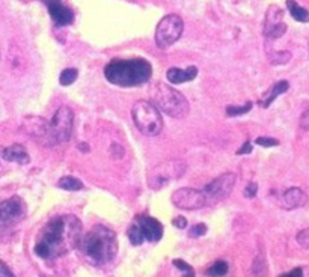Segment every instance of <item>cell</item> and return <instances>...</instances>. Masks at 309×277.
Listing matches in <instances>:
<instances>
[{"instance_id": "obj_15", "label": "cell", "mask_w": 309, "mask_h": 277, "mask_svg": "<svg viewBox=\"0 0 309 277\" xmlns=\"http://www.w3.org/2000/svg\"><path fill=\"white\" fill-rule=\"evenodd\" d=\"M28 119L31 121V124L25 125L28 133L32 137H35L40 143L50 146V143H49V122L44 121L43 118H37V116H31Z\"/></svg>"}, {"instance_id": "obj_29", "label": "cell", "mask_w": 309, "mask_h": 277, "mask_svg": "<svg viewBox=\"0 0 309 277\" xmlns=\"http://www.w3.org/2000/svg\"><path fill=\"white\" fill-rule=\"evenodd\" d=\"M295 239H297V242H298L300 247H303V248H309V229H303V230H300V232L297 233Z\"/></svg>"}, {"instance_id": "obj_31", "label": "cell", "mask_w": 309, "mask_h": 277, "mask_svg": "<svg viewBox=\"0 0 309 277\" xmlns=\"http://www.w3.org/2000/svg\"><path fill=\"white\" fill-rule=\"evenodd\" d=\"M256 191H258V185H256L255 182H250V184L244 188V196H246L247 199H252V197L256 196Z\"/></svg>"}, {"instance_id": "obj_21", "label": "cell", "mask_w": 309, "mask_h": 277, "mask_svg": "<svg viewBox=\"0 0 309 277\" xmlns=\"http://www.w3.org/2000/svg\"><path fill=\"white\" fill-rule=\"evenodd\" d=\"M58 187L62 190H67V191H79L83 188V182L74 176H62L58 181Z\"/></svg>"}, {"instance_id": "obj_20", "label": "cell", "mask_w": 309, "mask_h": 277, "mask_svg": "<svg viewBox=\"0 0 309 277\" xmlns=\"http://www.w3.org/2000/svg\"><path fill=\"white\" fill-rule=\"evenodd\" d=\"M286 8L291 14V17L295 20V22H300V23H307L309 22V11L298 7L294 0H286Z\"/></svg>"}, {"instance_id": "obj_11", "label": "cell", "mask_w": 309, "mask_h": 277, "mask_svg": "<svg viewBox=\"0 0 309 277\" xmlns=\"http://www.w3.org/2000/svg\"><path fill=\"white\" fill-rule=\"evenodd\" d=\"M171 200L177 208L187 209V211L201 209L202 206L207 205V197L204 191L190 188V187H183V188L175 190L171 196Z\"/></svg>"}, {"instance_id": "obj_26", "label": "cell", "mask_w": 309, "mask_h": 277, "mask_svg": "<svg viewBox=\"0 0 309 277\" xmlns=\"http://www.w3.org/2000/svg\"><path fill=\"white\" fill-rule=\"evenodd\" d=\"M268 58L273 65H283L291 59V55L288 52H276L274 55H268Z\"/></svg>"}, {"instance_id": "obj_27", "label": "cell", "mask_w": 309, "mask_h": 277, "mask_svg": "<svg viewBox=\"0 0 309 277\" xmlns=\"http://www.w3.org/2000/svg\"><path fill=\"white\" fill-rule=\"evenodd\" d=\"M207 230H208L207 224H204V223H198V224H195V226L190 227V230H189V236H192V238H199V236H204V235L207 233Z\"/></svg>"}, {"instance_id": "obj_36", "label": "cell", "mask_w": 309, "mask_h": 277, "mask_svg": "<svg viewBox=\"0 0 309 277\" xmlns=\"http://www.w3.org/2000/svg\"><path fill=\"white\" fill-rule=\"evenodd\" d=\"M252 152V143L247 140L238 151H237V155H244V154H250Z\"/></svg>"}, {"instance_id": "obj_5", "label": "cell", "mask_w": 309, "mask_h": 277, "mask_svg": "<svg viewBox=\"0 0 309 277\" xmlns=\"http://www.w3.org/2000/svg\"><path fill=\"white\" fill-rule=\"evenodd\" d=\"M131 118L136 128L145 136H157L163 130L162 113L151 101H136L131 109Z\"/></svg>"}, {"instance_id": "obj_10", "label": "cell", "mask_w": 309, "mask_h": 277, "mask_svg": "<svg viewBox=\"0 0 309 277\" xmlns=\"http://www.w3.org/2000/svg\"><path fill=\"white\" fill-rule=\"evenodd\" d=\"M235 181H237V175L232 172H226V173H222L220 176H217L216 179H213L211 182H208L205 185V188L202 190L205 197H207V205L217 203V202L226 199L232 193Z\"/></svg>"}, {"instance_id": "obj_34", "label": "cell", "mask_w": 309, "mask_h": 277, "mask_svg": "<svg viewBox=\"0 0 309 277\" xmlns=\"http://www.w3.org/2000/svg\"><path fill=\"white\" fill-rule=\"evenodd\" d=\"M172 224H174L175 227H178V229H186V227H187V220H186V217L178 215V217H175V218L172 220Z\"/></svg>"}, {"instance_id": "obj_8", "label": "cell", "mask_w": 309, "mask_h": 277, "mask_svg": "<svg viewBox=\"0 0 309 277\" xmlns=\"http://www.w3.org/2000/svg\"><path fill=\"white\" fill-rule=\"evenodd\" d=\"M28 214L26 202L20 196H13L0 202V233L14 227L25 220Z\"/></svg>"}, {"instance_id": "obj_9", "label": "cell", "mask_w": 309, "mask_h": 277, "mask_svg": "<svg viewBox=\"0 0 309 277\" xmlns=\"http://www.w3.org/2000/svg\"><path fill=\"white\" fill-rule=\"evenodd\" d=\"M184 170H186V164L183 161H165L156 166L152 170H149L148 185L152 190H160L171 181L181 178Z\"/></svg>"}, {"instance_id": "obj_25", "label": "cell", "mask_w": 309, "mask_h": 277, "mask_svg": "<svg viewBox=\"0 0 309 277\" xmlns=\"http://www.w3.org/2000/svg\"><path fill=\"white\" fill-rule=\"evenodd\" d=\"M250 109H252V103L247 101L243 106H228L225 109V113H226V116H241V115L249 113Z\"/></svg>"}, {"instance_id": "obj_16", "label": "cell", "mask_w": 309, "mask_h": 277, "mask_svg": "<svg viewBox=\"0 0 309 277\" xmlns=\"http://www.w3.org/2000/svg\"><path fill=\"white\" fill-rule=\"evenodd\" d=\"M198 76V68L196 67H189L186 70H181V68H169L168 73H166V79L169 83L172 85H181V83H186V82H192L195 80Z\"/></svg>"}, {"instance_id": "obj_30", "label": "cell", "mask_w": 309, "mask_h": 277, "mask_svg": "<svg viewBox=\"0 0 309 277\" xmlns=\"http://www.w3.org/2000/svg\"><path fill=\"white\" fill-rule=\"evenodd\" d=\"M110 152H112V157L113 158H122L124 157V148L118 143H112L110 146Z\"/></svg>"}, {"instance_id": "obj_23", "label": "cell", "mask_w": 309, "mask_h": 277, "mask_svg": "<svg viewBox=\"0 0 309 277\" xmlns=\"http://www.w3.org/2000/svg\"><path fill=\"white\" fill-rule=\"evenodd\" d=\"M228 269H229V266L225 260H217V262H214L213 265L208 266L207 275H210V277H223L225 274H228Z\"/></svg>"}, {"instance_id": "obj_28", "label": "cell", "mask_w": 309, "mask_h": 277, "mask_svg": "<svg viewBox=\"0 0 309 277\" xmlns=\"http://www.w3.org/2000/svg\"><path fill=\"white\" fill-rule=\"evenodd\" d=\"M256 145L262 146V148H271V146H277L279 145V140L273 139V137H267V136H262V137H258L255 140Z\"/></svg>"}, {"instance_id": "obj_19", "label": "cell", "mask_w": 309, "mask_h": 277, "mask_svg": "<svg viewBox=\"0 0 309 277\" xmlns=\"http://www.w3.org/2000/svg\"><path fill=\"white\" fill-rule=\"evenodd\" d=\"M288 89H289V83H288L286 80H280V82L274 83V85L262 95V98H261V101H259V106H261L262 109L270 107V104H271L279 95L285 94Z\"/></svg>"}, {"instance_id": "obj_17", "label": "cell", "mask_w": 309, "mask_h": 277, "mask_svg": "<svg viewBox=\"0 0 309 277\" xmlns=\"http://www.w3.org/2000/svg\"><path fill=\"white\" fill-rule=\"evenodd\" d=\"M2 157L7 161H13V163H19V164H28L31 161V157L26 151V148L20 143H14L8 148L4 149Z\"/></svg>"}, {"instance_id": "obj_12", "label": "cell", "mask_w": 309, "mask_h": 277, "mask_svg": "<svg viewBox=\"0 0 309 277\" xmlns=\"http://www.w3.org/2000/svg\"><path fill=\"white\" fill-rule=\"evenodd\" d=\"M44 5H47L49 8V14L52 17V20L55 22L56 26H70L74 22V14L73 11L65 7L61 0H41Z\"/></svg>"}, {"instance_id": "obj_2", "label": "cell", "mask_w": 309, "mask_h": 277, "mask_svg": "<svg viewBox=\"0 0 309 277\" xmlns=\"http://www.w3.org/2000/svg\"><path fill=\"white\" fill-rule=\"evenodd\" d=\"M79 248L89 263L95 266L107 265L118 254L116 233L106 226H94L80 238Z\"/></svg>"}, {"instance_id": "obj_18", "label": "cell", "mask_w": 309, "mask_h": 277, "mask_svg": "<svg viewBox=\"0 0 309 277\" xmlns=\"http://www.w3.org/2000/svg\"><path fill=\"white\" fill-rule=\"evenodd\" d=\"M304 202H306V194L297 187L288 188L282 196V205L286 209H294V208L303 206Z\"/></svg>"}, {"instance_id": "obj_32", "label": "cell", "mask_w": 309, "mask_h": 277, "mask_svg": "<svg viewBox=\"0 0 309 277\" xmlns=\"http://www.w3.org/2000/svg\"><path fill=\"white\" fill-rule=\"evenodd\" d=\"M0 277H16L14 272L10 269V266L4 260H0Z\"/></svg>"}, {"instance_id": "obj_22", "label": "cell", "mask_w": 309, "mask_h": 277, "mask_svg": "<svg viewBox=\"0 0 309 277\" xmlns=\"http://www.w3.org/2000/svg\"><path fill=\"white\" fill-rule=\"evenodd\" d=\"M127 235H128V239L133 245H140L145 241V236H143V233H142V230H140V227L137 226L136 221H133L130 224L128 230H127Z\"/></svg>"}, {"instance_id": "obj_3", "label": "cell", "mask_w": 309, "mask_h": 277, "mask_svg": "<svg viewBox=\"0 0 309 277\" xmlns=\"http://www.w3.org/2000/svg\"><path fill=\"white\" fill-rule=\"evenodd\" d=\"M104 77L119 88L145 85L152 77V67L146 59H113L104 67Z\"/></svg>"}, {"instance_id": "obj_6", "label": "cell", "mask_w": 309, "mask_h": 277, "mask_svg": "<svg viewBox=\"0 0 309 277\" xmlns=\"http://www.w3.org/2000/svg\"><path fill=\"white\" fill-rule=\"evenodd\" d=\"M74 113L70 107L62 106L56 110L55 116L49 122V143L50 146L70 140L73 134Z\"/></svg>"}, {"instance_id": "obj_14", "label": "cell", "mask_w": 309, "mask_h": 277, "mask_svg": "<svg viewBox=\"0 0 309 277\" xmlns=\"http://www.w3.org/2000/svg\"><path fill=\"white\" fill-rule=\"evenodd\" d=\"M286 31V26L282 23V11L277 7H270L267 17H265V26H264V35L267 38H280Z\"/></svg>"}, {"instance_id": "obj_24", "label": "cell", "mask_w": 309, "mask_h": 277, "mask_svg": "<svg viewBox=\"0 0 309 277\" xmlns=\"http://www.w3.org/2000/svg\"><path fill=\"white\" fill-rule=\"evenodd\" d=\"M79 77V71L76 68H67L61 73V77H59V83L62 86H70L73 85Z\"/></svg>"}, {"instance_id": "obj_13", "label": "cell", "mask_w": 309, "mask_h": 277, "mask_svg": "<svg viewBox=\"0 0 309 277\" xmlns=\"http://www.w3.org/2000/svg\"><path fill=\"white\" fill-rule=\"evenodd\" d=\"M134 221L140 227L145 239H148L149 242H159L162 239V236H163V224L157 218L148 217V215H137L134 218Z\"/></svg>"}, {"instance_id": "obj_1", "label": "cell", "mask_w": 309, "mask_h": 277, "mask_svg": "<svg viewBox=\"0 0 309 277\" xmlns=\"http://www.w3.org/2000/svg\"><path fill=\"white\" fill-rule=\"evenodd\" d=\"M82 221L73 214L53 217L41 229L35 253L43 259L59 257L79 245L82 238Z\"/></svg>"}, {"instance_id": "obj_37", "label": "cell", "mask_w": 309, "mask_h": 277, "mask_svg": "<svg viewBox=\"0 0 309 277\" xmlns=\"http://www.w3.org/2000/svg\"><path fill=\"white\" fill-rule=\"evenodd\" d=\"M183 272H184L183 277H196V275H195V269H193V266L189 268V269H186V271H183Z\"/></svg>"}, {"instance_id": "obj_35", "label": "cell", "mask_w": 309, "mask_h": 277, "mask_svg": "<svg viewBox=\"0 0 309 277\" xmlns=\"http://www.w3.org/2000/svg\"><path fill=\"white\" fill-rule=\"evenodd\" d=\"M279 277H303V269H301V268H294V269H291L289 272L280 274Z\"/></svg>"}, {"instance_id": "obj_7", "label": "cell", "mask_w": 309, "mask_h": 277, "mask_svg": "<svg viewBox=\"0 0 309 277\" xmlns=\"http://www.w3.org/2000/svg\"><path fill=\"white\" fill-rule=\"evenodd\" d=\"M184 31L183 19L177 14H169L163 17L156 29V44L159 49H168L175 44Z\"/></svg>"}, {"instance_id": "obj_4", "label": "cell", "mask_w": 309, "mask_h": 277, "mask_svg": "<svg viewBox=\"0 0 309 277\" xmlns=\"http://www.w3.org/2000/svg\"><path fill=\"white\" fill-rule=\"evenodd\" d=\"M151 103L174 119H184L190 112L187 98L177 89L159 82L149 91Z\"/></svg>"}, {"instance_id": "obj_33", "label": "cell", "mask_w": 309, "mask_h": 277, "mask_svg": "<svg viewBox=\"0 0 309 277\" xmlns=\"http://www.w3.org/2000/svg\"><path fill=\"white\" fill-rule=\"evenodd\" d=\"M300 127L306 131H309V109H306L300 116Z\"/></svg>"}]
</instances>
